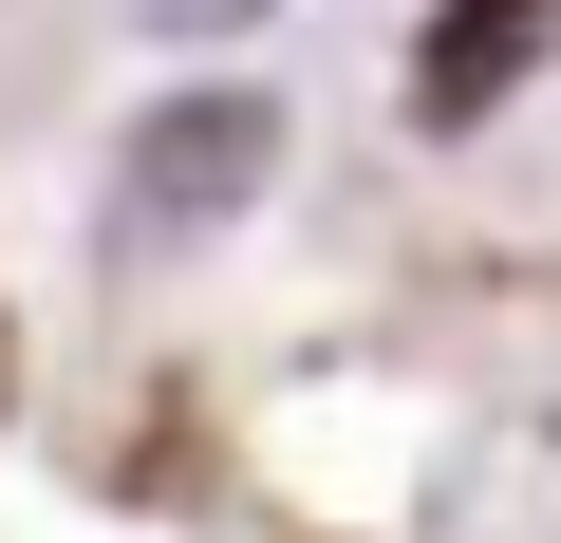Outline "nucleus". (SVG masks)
Instances as JSON below:
<instances>
[{
    "label": "nucleus",
    "mask_w": 561,
    "mask_h": 543,
    "mask_svg": "<svg viewBox=\"0 0 561 543\" xmlns=\"http://www.w3.org/2000/svg\"><path fill=\"white\" fill-rule=\"evenodd\" d=\"M262 169H280V113H262L243 76H206V94H169V113L131 132V169H113V244H131V262H169V244L243 225V206H262Z\"/></svg>",
    "instance_id": "f257e3e1"
},
{
    "label": "nucleus",
    "mask_w": 561,
    "mask_h": 543,
    "mask_svg": "<svg viewBox=\"0 0 561 543\" xmlns=\"http://www.w3.org/2000/svg\"><path fill=\"white\" fill-rule=\"evenodd\" d=\"M542 38H561V0H449L431 57H412V113H431V132H486V113L542 76Z\"/></svg>",
    "instance_id": "f03ea898"
},
{
    "label": "nucleus",
    "mask_w": 561,
    "mask_h": 543,
    "mask_svg": "<svg viewBox=\"0 0 561 543\" xmlns=\"http://www.w3.org/2000/svg\"><path fill=\"white\" fill-rule=\"evenodd\" d=\"M113 20H131V38H187V57H206V38H262L280 0H113Z\"/></svg>",
    "instance_id": "7ed1b4c3"
}]
</instances>
